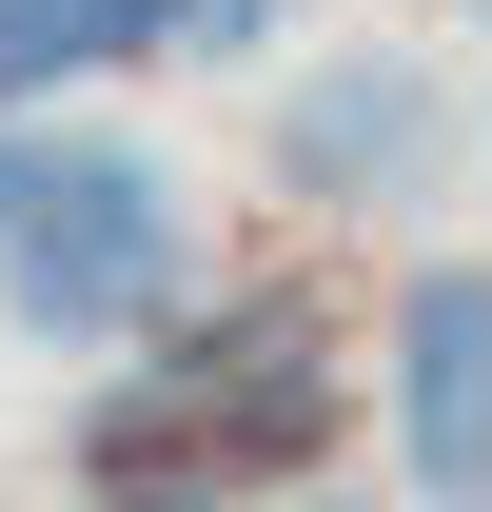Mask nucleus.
Listing matches in <instances>:
<instances>
[{
  "instance_id": "5",
  "label": "nucleus",
  "mask_w": 492,
  "mask_h": 512,
  "mask_svg": "<svg viewBox=\"0 0 492 512\" xmlns=\"http://www.w3.org/2000/svg\"><path fill=\"white\" fill-rule=\"evenodd\" d=\"M158 40V0H0V99H60V79L138 60Z\"/></svg>"
},
{
  "instance_id": "1",
  "label": "nucleus",
  "mask_w": 492,
  "mask_h": 512,
  "mask_svg": "<svg viewBox=\"0 0 492 512\" xmlns=\"http://www.w3.org/2000/svg\"><path fill=\"white\" fill-rule=\"evenodd\" d=\"M197 296V197L119 119H0V316L20 335H158Z\"/></svg>"
},
{
  "instance_id": "7",
  "label": "nucleus",
  "mask_w": 492,
  "mask_h": 512,
  "mask_svg": "<svg viewBox=\"0 0 492 512\" xmlns=\"http://www.w3.org/2000/svg\"><path fill=\"white\" fill-rule=\"evenodd\" d=\"M119 512H197V493H119Z\"/></svg>"
},
{
  "instance_id": "4",
  "label": "nucleus",
  "mask_w": 492,
  "mask_h": 512,
  "mask_svg": "<svg viewBox=\"0 0 492 512\" xmlns=\"http://www.w3.org/2000/svg\"><path fill=\"white\" fill-rule=\"evenodd\" d=\"M394 414H414L433 512H473L492 493V276H473V256L414 276V316H394Z\"/></svg>"
},
{
  "instance_id": "3",
  "label": "nucleus",
  "mask_w": 492,
  "mask_h": 512,
  "mask_svg": "<svg viewBox=\"0 0 492 512\" xmlns=\"http://www.w3.org/2000/svg\"><path fill=\"white\" fill-rule=\"evenodd\" d=\"M433 158H453V99H433L414 60H335L276 99V178L296 197H414Z\"/></svg>"
},
{
  "instance_id": "2",
  "label": "nucleus",
  "mask_w": 492,
  "mask_h": 512,
  "mask_svg": "<svg viewBox=\"0 0 492 512\" xmlns=\"http://www.w3.org/2000/svg\"><path fill=\"white\" fill-rule=\"evenodd\" d=\"M99 473H138V493H178V473H296V453H335V355H315L296 296H237V316H158V375L99 394Z\"/></svg>"
},
{
  "instance_id": "6",
  "label": "nucleus",
  "mask_w": 492,
  "mask_h": 512,
  "mask_svg": "<svg viewBox=\"0 0 492 512\" xmlns=\"http://www.w3.org/2000/svg\"><path fill=\"white\" fill-rule=\"evenodd\" d=\"M276 20H296V0H158V40H178V60H256Z\"/></svg>"
}]
</instances>
